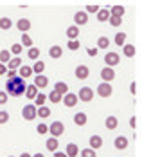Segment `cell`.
<instances>
[{
  "instance_id": "cell-37",
  "label": "cell",
  "mask_w": 142,
  "mask_h": 157,
  "mask_svg": "<svg viewBox=\"0 0 142 157\" xmlns=\"http://www.w3.org/2000/svg\"><path fill=\"white\" fill-rule=\"evenodd\" d=\"M11 60V52L7 51V49H4V51H0V63L2 65H5V63Z\"/></svg>"
},
{
  "instance_id": "cell-36",
  "label": "cell",
  "mask_w": 142,
  "mask_h": 157,
  "mask_svg": "<svg viewBox=\"0 0 142 157\" xmlns=\"http://www.w3.org/2000/svg\"><path fill=\"white\" fill-rule=\"evenodd\" d=\"M20 45H22V47H29V49L32 47V38L27 34V33L22 34V44H20Z\"/></svg>"
},
{
  "instance_id": "cell-47",
  "label": "cell",
  "mask_w": 142,
  "mask_h": 157,
  "mask_svg": "<svg viewBox=\"0 0 142 157\" xmlns=\"http://www.w3.org/2000/svg\"><path fill=\"white\" fill-rule=\"evenodd\" d=\"M129 92H131L133 96L137 94V83H135V81H131V83H129Z\"/></svg>"
},
{
  "instance_id": "cell-21",
  "label": "cell",
  "mask_w": 142,
  "mask_h": 157,
  "mask_svg": "<svg viewBox=\"0 0 142 157\" xmlns=\"http://www.w3.org/2000/svg\"><path fill=\"white\" fill-rule=\"evenodd\" d=\"M49 116H50V109H49L47 105L36 109V117H40V119H47Z\"/></svg>"
},
{
  "instance_id": "cell-10",
  "label": "cell",
  "mask_w": 142,
  "mask_h": 157,
  "mask_svg": "<svg viewBox=\"0 0 142 157\" xmlns=\"http://www.w3.org/2000/svg\"><path fill=\"white\" fill-rule=\"evenodd\" d=\"M129 141H128V137L124 136H117L115 139H113V146H115V150H126Z\"/></svg>"
},
{
  "instance_id": "cell-9",
  "label": "cell",
  "mask_w": 142,
  "mask_h": 157,
  "mask_svg": "<svg viewBox=\"0 0 142 157\" xmlns=\"http://www.w3.org/2000/svg\"><path fill=\"white\" fill-rule=\"evenodd\" d=\"M86 24H88V15L85 11H78L74 15V25L79 27V25H86Z\"/></svg>"
},
{
  "instance_id": "cell-19",
  "label": "cell",
  "mask_w": 142,
  "mask_h": 157,
  "mask_svg": "<svg viewBox=\"0 0 142 157\" xmlns=\"http://www.w3.org/2000/svg\"><path fill=\"white\" fill-rule=\"evenodd\" d=\"M86 121H88V117H86L85 112H78V114H74V123H76L78 126H85L86 125Z\"/></svg>"
},
{
  "instance_id": "cell-41",
  "label": "cell",
  "mask_w": 142,
  "mask_h": 157,
  "mask_svg": "<svg viewBox=\"0 0 142 157\" xmlns=\"http://www.w3.org/2000/svg\"><path fill=\"white\" fill-rule=\"evenodd\" d=\"M108 22H110L111 27H119V25L122 24V18H117V16H110V18H108Z\"/></svg>"
},
{
  "instance_id": "cell-42",
  "label": "cell",
  "mask_w": 142,
  "mask_h": 157,
  "mask_svg": "<svg viewBox=\"0 0 142 157\" xmlns=\"http://www.w3.org/2000/svg\"><path fill=\"white\" fill-rule=\"evenodd\" d=\"M9 121V112L5 110H0V125H5Z\"/></svg>"
},
{
  "instance_id": "cell-45",
  "label": "cell",
  "mask_w": 142,
  "mask_h": 157,
  "mask_svg": "<svg viewBox=\"0 0 142 157\" xmlns=\"http://www.w3.org/2000/svg\"><path fill=\"white\" fill-rule=\"evenodd\" d=\"M86 52H88V56H94V58H95V56L99 54V49H97V47H88V49H86Z\"/></svg>"
},
{
  "instance_id": "cell-3",
  "label": "cell",
  "mask_w": 142,
  "mask_h": 157,
  "mask_svg": "<svg viewBox=\"0 0 142 157\" xmlns=\"http://www.w3.org/2000/svg\"><path fill=\"white\" fill-rule=\"evenodd\" d=\"M76 96H78V101L88 103V101L94 99V90H92L90 87H81V89H79V94H76Z\"/></svg>"
},
{
  "instance_id": "cell-44",
  "label": "cell",
  "mask_w": 142,
  "mask_h": 157,
  "mask_svg": "<svg viewBox=\"0 0 142 157\" xmlns=\"http://www.w3.org/2000/svg\"><path fill=\"white\" fill-rule=\"evenodd\" d=\"M36 132H38V134H42V136H43V134H47V132H49V126L45 125V123H40V125L36 126Z\"/></svg>"
},
{
  "instance_id": "cell-11",
  "label": "cell",
  "mask_w": 142,
  "mask_h": 157,
  "mask_svg": "<svg viewBox=\"0 0 142 157\" xmlns=\"http://www.w3.org/2000/svg\"><path fill=\"white\" fill-rule=\"evenodd\" d=\"M65 155L67 157H78L79 155V146L76 143H68L65 146Z\"/></svg>"
},
{
  "instance_id": "cell-24",
  "label": "cell",
  "mask_w": 142,
  "mask_h": 157,
  "mask_svg": "<svg viewBox=\"0 0 142 157\" xmlns=\"http://www.w3.org/2000/svg\"><path fill=\"white\" fill-rule=\"evenodd\" d=\"M38 92H40V90H38L34 85H27V87H25V92H24V96H25L27 99H34V98L38 96Z\"/></svg>"
},
{
  "instance_id": "cell-22",
  "label": "cell",
  "mask_w": 142,
  "mask_h": 157,
  "mask_svg": "<svg viewBox=\"0 0 142 157\" xmlns=\"http://www.w3.org/2000/svg\"><path fill=\"white\" fill-rule=\"evenodd\" d=\"M45 146H47L49 152H58V146H60V141L56 137H49L45 141Z\"/></svg>"
},
{
  "instance_id": "cell-26",
  "label": "cell",
  "mask_w": 142,
  "mask_h": 157,
  "mask_svg": "<svg viewBox=\"0 0 142 157\" xmlns=\"http://www.w3.org/2000/svg\"><path fill=\"white\" fill-rule=\"evenodd\" d=\"M67 36H68V40H79V27H76V25L67 27Z\"/></svg>"
},
{
  "instance_id": "cell-27",
  "label": "cell",
  "mask_w": 142,
  "mask_h": 157,
  "mask_svg": "<svg viewBox=\"0 0 142 157\" xmlns=\"http://www.w3.org/2000/svg\"><path fill=\"white\" fill-rule=\"evenodd\" d=\"M95 16H97L99 22H108V18H110V11H108V7H101Z\"/></svg>"
},
{
  "instance_id": "cell-1",
  "label": "cell",
  "mask_w": 142,
  "mask_h": 157,
  "mask_svg": "<svg viewBox=\"0 0 142 157\" xmlns=\"http://www.w3.org/2000/svg\"><path fill=\"white\" fill-rule=\"evenodd\" d=\"M25 79H22L20 76H16L13 79H7L5 81V94L7 96H13V98H20V96L25 92Z\"/></svg>"
},
{
  "instance_id": "cell-23",
  "label": "cell",
  "mask_w": 142,
  "mask_h": 157,
  "mask_svg": "<svg viewBox=\"0 0 142 157\" xmlns=\"http://www.w3.org/2000/svg\"><path fill=\"white\" fill-rule=\"evenodd\" d=\"M122 54H124L126 58H133V56L137 54V47L131 45V44H126V45L122 47Z\"/></svg>"
},
{
  "instance_id": "cell-16",
  "label": "cell",
  "mask_w": 142,
  "mask_h": 157,
  "mask_svg": "<svg viewBox=\"0 0 142 157\" xmlns=\"http://www.w3.org/2000/svg\"><path fill=\"white\" fill-rule=\"evenodd\" d=\"M88 144H90V148H92V150H97V148H101V146H103V137H101V136H97V134H94V136H90Z\"/></svg>"
},
{
  "instance_id": "cell-43",
  "label": "cell",
  "mask_w": 142,
  "mask_h": 157,
  "mask_svg": "<svg viewBox=\"0 0 142 157\" xmlns=\"http://www.w3.org/2000/svg\"><path fill=\"white\" fill-rule=\"evenodd\" d=\"M22 45H20V44H13V45H11V51H9V52H11V54H15V56H18V54H20V52H22Z\"/></svg>"
},
{
  "instance_id": "cell-28",
  "label": "cell",
  "mask_w": 142,
  "mask_h": 157,
  "mask_svg": "<svg viewBox=\"0 0 142 157\" xmlns=\"http://www.w3.org/2000/svg\"><path fill=\"white\" fill-rule=\"evenodd\" d=\"M31 69H32V74H36V76H38V74H43V71H45V63L40 62V60H36Z\"/></svg>"
},
{
  "instance_id": "cell-48",
  "label": "cell",
  "mask_w": 142,
  "mask_h": 157,
  "mask_svg": "<svg viewBox=\"0 0 142 157\" xmlns=\"http://www.w3.org/2000/svg\"><path fill=\"white\" fill-rule=\"evenodd\" d=\"M5 74H7V79H13V78H16V76H18V72H16V71H7Z\"/></svg>"
},
{
  "instance_id": "cell-7",
  "label": "cell",
  "mask_w": 142,
  "mask_h": 157,
  "mask_svg": "<svg viewBox=\"0 0 142 157\" xmlns=\"http://www.w3.org/2000/svg\"><path fill=\"white\" fill-rule=\"evenodd\" d=\"M61 103H63L65 107L72 109V107H76V105H78V96L74 94V92H67V94L61 98Z\"/></svg>"
},
{
  "instance_id": "cell-8",
  "label": "cell",
  "mask_w": 142,
  "mask_h": 157,
  "mask_svg": "<svg viewBox=\"0 0 142 157\" xmlns=\"http://www.w3.org/2000/svg\"><path fill=\"white\" fill-rule=\"evenodd\" d=\"M101 79L104 81V83H110L115 79V71L111 69V67H104L103 71H101Z\"/></svg>"
},
{
  "instance_id": "cell-52",
  "label": "cell",
  "mask_w": 142,
  "mask_h": 157,
  "mask_svg": "<svg viewBox=\"0 0 142 157\" xmlns=\"http://www.w3.org/2000/svg\"><path fill=\"white\" fill-rule=\"evenodd\" d=\"M20 157H31V154H27V152H24V154H22Z\"/></svg>"
},
{
  "instance_id": "cell-31",
  "label": "cell",
  "mask_w": 142,
  "mask_h": 157,
  "mask_svg": "<svg viewBox=\"0 0 142 157\" xmlns=\"http://www.w3.org/2000/svg\"><path fill=\"white\" fill-rule=\"evenodd\" d=\"M54 90H56V92H60L61 96H65L67 92H68V85H67L65 81H58V83L54 85Z\"/></svg>"
},
{
  "instance_id": "cell-25",
  "label": "cell",
  "mask_w": 142,
  "mask_h": 157,
  "mask_svg": "<svg viewBox=\"0 0 142 157\" xmlns=\"http://www.w3.org/2000/svg\"><path fill=\"white\" fill-rule=\"evenodd\" d=\"M104 126H106L108 130H115V128L119 126V119H117L115 116H108L106 121H104Z\"/></svg>"
},
{
  "instance_id": "cell-32",
  "label": "cell",
  "mask_w": 142,
  "mask_h": 157,
  "mask_svg": "<svg viewBox=\"0 0 142 157\" xmlns=\"http://www.w3.org/2000/svg\"><path fill=\"white\" fill-rule=\"evenodd\" d=\"M110 38L108 36H99V40H97V49H108L110 47Z\"/></svg>"
},
{
  "instance_id": "cell-2",
  "label": "cell",
  "mask_w": 142,
  "mask_h": 157,
  "mask_svg": "<svg viewBox=\"0 0 142 157\" xmlns=\"http://www.w3.org/2000/svg\"><path fill=\"white\" fill-rule=\"evenodd\" d=\"M49 132H50V137H60V136H63L65 134V125L61 121H52L50 126H49Z\"/></svg>"
},
{
  "instance_id": "cell-54",
  "label": "cell",
  "mask_w": 142,
  "mask_h": 157,
  "mask_svg": "<svg viewBox=\"0 0 142 157\" xmlns=\"http://www.w3.org/2000/svg\"><path fill=\"white\" fill-rule=\"evenodd\" d=\"M9 157H13V155H9Z\"/></svg>"
},
{
  "instance_id": "cell-39",
  "label": "cell",
  "mask_w": 142,
  "mask_h": 157,
  "mask_svg": "<svg viewBox=\"0 0 142 157\" xmlns=\"http://www.w3.org/2000/svg\"><path fill=\"white\" fill-rule=\"evenodd\" d=\"M79 47H81L79 40H68V44H67V49H68V51H78Z\"/></svg>"
},
{
  "instance_id": "cell-20",
  "label": "cell",
  "mask_w": 142,
  "mask_h": 157,
  "mask_svg": "<svg viewBox=\"0 0 142 157\" xmlns=\"http://www.w3.org/2000/svg\"><path fill=\"white\" fill-rule=\"evenodd\" d=\"M18 76H20L22 79L31 78V76H32V69L29 67V65H22V67L18 69Z\"/></svg>"
},
{
  "instance_id": "cell-6",
  "label": "cell",
  "mask_w": 142,
  "mask_h": 157,
  "mask_svg": "<svg viewBox=\"0 0 142 157\" xmlns=\"http://www.w3.org/2000/svg\"><path fill=\"white\" fill-rule=\"evenodd\" d=\"M104 62H106V67H115V65H119V62H121V56H119V52H113V51H110V52H106V56H104Z\"/></svg>"
},
{
  "instance_id": "cell-12",
  "label": "cell",
  "mask_w": 142,
  "mask_h": 157,
  "mask_svg": "<svg viewBox=\"0 0 142 157\" xmlns=\"http://www.w3.org/2000/svg\"><path fill=\"white\" fill-rule=\"evenodd\" d=\"M108 11H110V16H117V18H122V16H124V13H126L124 6H121V4H115V6H111Z\"/></svg>"
},
{
  "instance_id": "cell-30",
  "label": "cell",
  "mask_w": 142,
  "mask_h": 157,
  "mask_svg": "<svg viewBox=\"0 0 142 157\" xmlns=\"http://www.w3.org/2000/svg\"><path fill=\"white\" fill-rule=\"evenodd\" d=\"M11 27H13V20H11V18H7V16H2V18H0V29L9 31Z\"/></svg>"
},
{
  "instance_id": "cell-53",
  "label": "cell",
  "mask_w": 142,
  "mask_h": 157,
  "mask_svg": "<svg viewBox=\"0 0 142 157\" xmlns=\"http://www.w3.org/2000/svg\"><path fill=\"white\" fill-rule=\"evenodd\" d=\"M31 157H45L43 154H34V155H31Z\"/></svg>"
},
{
  "instance_id": "cell-50",
  "label": "cell",
  "mask_w": 142,
  "mask_h": 157,
  "mask_svg": "<svg viewBox=\"0 0 142 157\" xmlns=\"http://www.w3.org/2000/svg\"><path fill=\"white\" fill-rule=\"evenodd\" d=\"M5 72H7V69H5V65H2V63H0V76H2V74H5Z\"/></svg>"
},
{
  "instance_id": "cell-51",
  "label": "cell",
  "mask_w": 142,
  "mask_h": 157,
  "mask_svg": "<svg viewBox=\"0 0 142 157\" xmlns=\"http://www.w3.org/2000/svg\"><path fill=\"white\" fill-rule=\"evenodd\" d=\"M54 157H67L65 152H54Z\"/></svg>"
},
{
  "instance_id": "cell-5",
  "label": "cell",
  "mask_w": 142,
  "mask_h": 157,
  "mask_svg": "<svg viewBox=\"0 0 142 157\" xmlns=\"http://www.w3.org/2000/svg\"><path fill=\"white\" fill-rule=\"evenodd\" d=\"M95 90H97V96H101V98H110V96L113 94L111 85H110V83H104V81H103V83H99Z\"/></svg>"
},
{
  "instance_id": "cell-34",
  "label": "cell",
  "mask_w": 142,
  "mask_h": 157,
  "mask_svg": "<svg viewBox=\"0 0 142 157\" xmlns=\"http://www.w3.org/2000/svg\"><path fill=\"white\" fill-rule=\"evenodd\" d=\"M34 101H36V103H34V107H36V109H38V107H43V105H45V101H47V96L42 94V92H38V96L34 98Z\"/></svg>"
},
{
  "instance_id": "cell-13",
  "label": "cell",
  "mask_w": 142,
  "mask_h": 157,
  "mask_svg": "<svg viewBox=\"0 0 142 157\" xmlns=\"http://www.w3.org/2000/svg\"><path fill=\"white\" fill-rule=\"evenodd\" d=\"M90 76V69L86 65H78L76 67V78L78 79H86Z\"/></svg>"
},
{
  "instance_id": "cell-49",
  "label": "cell",
  "mask_w": 142,
  "mask_h": 157,
  "mask_svg": "<svg viewBox=\"0 0 142 157\" xmlns=\"http://www.w3.org/2000/svg\"><path fill=\"white\" fill-rule=\"evenodd\" d=\"M129 126H131V128H135V126H137V117H135V116L129 119Z\"/></svg>"
},
{
  "instance_id": "cell-38",
  "label": "cell",
  "mask_w": 142,
  "mask_h": 157,
  "mask_svg": "<svg viewBox=\"0 0 142 157\" xmlns=\"http://www.w3.org/2000/svg\"><path fill=\"white\" fill-rule=\"evenodd\" d=\"M99 9H101V7H99L97 4H88V6L85 7V13H86V15H97Z\"/></svg>"
},
{
  "instance_id": "cell-29",
  "label": "cell",
  "mask_w": 142,
  "mask_h": 157,
  "mask_svg": "<svg viewBox=\"0 0 142 157\" xmlns=\"http://www.w3.org/2000/svg\"><path fill=\"white\" fill-rule=\"evenodd\" d=\"M113 42H115L117 47H124V45H126V33H117Z\"/></svg>"
},
{
  "instance_id": "cell-4",
  "label": "cell",
  "mask_w": 142,
  "mask_h": 157,
  "mask_svg": "<svg viewBox=\"0 0 142 157\" xmlns=\"http://www.w3.org/2000/svg\"><path fill=\"white\" fill-rule=\"evenodd\" d=\"M22 117L25 119V121H32V119H36V107L34 105H24V109H22Z\"/></svg>"
},
{
  "instance_id": "cell-15",
  "label": "cell",
  "mask_w": 142,
  "mask_h": 157,
  "mask_svg": "<svg viewBox=\"0 0 142 157\" xmlns=\"http://www.w3.org/2000/svg\"><path fill=\"white\" fill-rule=\"evenodd\" d=\"M36 89H45L49 85V78L47 76H43V74H38V76H34V83H32Z\"/></svg>"
},
{
  "instance_id": "cell-33",
  "label": "cell",
  "mask_w": 142,
  "mask_h": 157,
  "mask_svg": "<svg viewBox=\"0 0 142 157\" xmlns=\"http://www.w3.org/2000/svg\"><path fill=\"white\" fill-rule=\"evenodd\" d=\"M61 98L63 96L60 92H56V90H50V94L47 96V99H50V103H61Z\"/></svg>"
},
{
  "instance_id": "cell-35",
  "label": "cell",
  "mask_w": 142,
  "mask_h": 157,
  "mask_svg": "<svg viewBox=\"0 0 142 157\" xmlns=\"http://www.w3.org/2000/svg\"><path fill=\"white\" fill-rule=\"evenodd\" d=\"M27 56H29V60L36 62V60L40 58V49H38V47H31L29 51H27Z\"/></svg>"
},
{
  "instance_id": "cell-18",
  "label": "cell",
  "mask_w": 142,
  "mask_h": 157,
  "mask_svg": "<svg viewBox=\"0 0 142 157\" xmlns=\"http://www.w3.org/2000/svg\"><path fill=\"white\" fill-rule=\"evenodd\" d=\"M61 54H63V47H60V45H52V47H49V56H50V58L58 60V58H61Z\"/></svg>"
},
{
  "instance_id": "cell-46",
  "label": "cell",
  "mask_w": 142,
  "mask_h": 157,
  "mask_svg": "<svg viewBox=\"0 0 142 157\" xmlns=\"http://www.w3.org/2000/svg\"><path fill=\"white\" fill-rule=\"evenodd\" d=\"M7 103V94L4 90H0V105H5Z\"/></svg>"
},
{
  "instance_id": "cell-17",
  "label": "cell",
  "mask_w": 142,
  "mask_h": 157,
  "mask_svg": "<svg viewBox=\"0 0 142 157\" xmlns=\"http://www.w3.org/2000/svg\"><path fill=\"white\" fill-rule=\"evenodd\" d=\"M20 67H22V60H20L18 56H15V58H11L9 62L5 63V69H7V71H18Z\"/></svg>"
},
{
  "instance_id": "cell-14",
  "label": "cell",
  "mask_w": 142,
  "mask_h": 157,
  "mask_svg": "<svg viewBox=\"0 0 142 157\" xmlns=\"http://www.w3.org/2000/svg\"><path fill=\"white\" fill-rule=\"evenodd\" d=\"M16 29L22 33V34L27 33L29 29H31V20H27V18H20V20L16 22Z\"/></svg>"
},
{
  "instance_id": "cell-40",
  "label": "cell",
  "mask_w": 142,
  "mask_h": 157,
  "mask_svg": "<svg viewBox=\"0 0 142 157\" xmlns=\"http://www.w3.org/2000/svg\"><path fill=\"white\" fill-rule=\"evenodd\" d=\"M81 157H97V154H95V150H92V148H83L81 150Z\"/></svg>"
}]
</instances>
